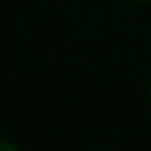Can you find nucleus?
Listing matches in <instances>:
<instances>
[{"label": "nucleus", "mask_w": 151, "mask_h": 151, "mask_svg": "<svg viewBox=\"0 0 151 151\" xmlns=\"http://www.w3.org/2000/svg\"><path fill=\"white\" fill-rule=\"evenodd\" d=\"M130 3H151V0H130Z\"/></svg>", "instance_id": "f03ea898"}, {"label": "nucleus", "mask_w": 151, "mask_h": 151, "mask_svg": "<svg viewBox=\"0 0 151 151\" xmlns=\"http://www.w3.org/2000/svg\"><path fill=\"white\" fill-rule=\"evenodd\" d=\"M0 148H6V151H15L18 145H15V142H9V139H0Z\"/></svg>", "instance_id": "f257e3e1"}, {"label": "nucleus", "mask_w": 151, "mask_h": 151, "mask_svg": "<svg viewBox=\"0 0 151 151\" xmlns=\"http://www.w3.org/2000/svg\"><path fill=\"white\" fill-rule=\"evenodd\" d=\"M148 104H151V83H148Z\"/></svg>", "instance_id": "7ed1b4c3"}]
</instances>
